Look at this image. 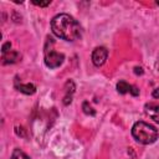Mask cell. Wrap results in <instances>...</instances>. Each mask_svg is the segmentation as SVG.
I'll return each mask as SVG.
<instances>
[{
	"label": "cell",
	"instance_id": "cell-1",
	"mask_svg": "<svg viewBox=\"0 0 159 159\" xmlns=\"http://www.w3.org/2000/svg\"><path fill=\"white\" fill-rule=\"evenodd\" d=\"M51 30L57 37L65 41H75L81 36L80 24L68 14L56 15L51 20Z\"/></svg>",
	"mask_w": 159,
	"mask_h": 159
},
{
	"label": "cell",
	"instance_id": "cell-2",
	"mask_svg": "<svg viewBox=\"0 0 159 159\" xmlns=\"http://www.w3.org/2000/svg\"><path fill=\"white\" fill-rule=\"evenodd\" d=\"M132 135L135 139V142L148 145L154 143L158 139L159 133L154 125L139 120V122H135L134 125L132 127Z\"/></svg>",
	"mask_w": 159,
	"mask_h": 159
},
{
	"label": "cell",
	"instance_id": "cell-3",
	"mask_svg": "<svg viewBox=\"0 0 159 159\" xmlns=\"http://www.w3.org/2000/svg\"><path fill=\"white\" fill-rule=\"evenodd\" d=\"M65 60L63 53L56 52L53 48H45V65L50 68H56L62 65Z\"/></svg>",
	"mask_w": 159,
	"mask_h": 159
},
{
	"label": "cell",
	"instance_id": "cell-4",
	"mask_svg": "<svg viewBox=\"0 0 159 159\" xmlns=\"http://www.w3.org/2000/svg\"><path fill=\"white\" fill-rule=\"evenodd\" d=\"M107 57H108V51H107V48L103 47V46L96 47V48L93 50V52H92V62H93V65L97 66V67L102 66V65L106 62Z\"/></svg>",
	"mask_w": 159,
	"mask_h": 159
},
{
	"label": "cell",
	"instance_id": "cell-5",
	"mask_svg": "<svg viewBox=\"0 0 159 159\" xmlns=\"http://www.w3.org/2000/svg\"><path fill=\"white\" fill-rule=\"evenodd\" d=\"M144 109H145V113H147L155 123L159 124V103H153V102L147 103L145 107H144Z\"/></svg>",
	"mask_w": 159,
	"mask_h": 159
},
{
	"label": "cell",
	"instance_id": "cell-6",
	"mask_svg": "<svg viewBox=\"0 0 159 159\" xmlns=\"http://www.w3.org/2000/svg\"><path fill=\"white\" fill-rule=\"evenodd\" d=\"M75 83L72 81H67L65 86V97H63V103L67 106L72 102V96L75 93Z\"/></svg>",
	"mask_w": 159,
	"mask_h": 159
},
{
	"label": "cell",
	"instance_id": "cell-7",
	"mask_svg": "<svg viewBox=\"0 0 159 159\" xmlns=\"http://www.w3.org/2000/svg\"><path fill=\"white\" fill-rule=\"evenodd\" d=\"M21 58L20 53L17 51H9L7 53H4L2 55V63L4 65H7V63H15L17 62Z\"/></svg>",
	"mask_w": 159,
	"mask_h": 159
},
{
	"label": "cell",
	"instance_id": "cell-8",
	"mask_svg": "<svg viewBox=\"0 0 159 159\" xmlns=\"http://www.w3.org/2000/svg\"><path fill=\"white\" fill-rule=\"evenodd\" d=\"M16 88L20 91V92H22V93H25V94H34L35 92H36V87H35V84H32V83H25V84H16Z\"/></svg>",
	"mask_w": 159,
	"mask_h": 159
},
{
	"label": "cell",
	"instance_id": "cell-9",
	"mask_svg": "<svg viewBox=\"0 0 159 159\" xmlns=\"http://www.w3.org/2000/svg\"><path fill=\"white\" fill-rule=\"evenodd\" d=\"M132 88H133V86L129 84V83H127L125 81H119V82L117 83V91H118V93H120V94H125V93L130 92Z\"/></svg>",
	"mask_w": 159,
	"mask_h": 159
},
{
	"label": "cell",
	"instance_id": "cell-10",
	"mask_svg": "<svg viewBox=\"0 0 159 159\" xmlns=\"http://www.w3.org/2000/svg\"><path fill=\"white\" fill-rule=\"evenodd\" d=\"M11 159H30V157H29L26 153H24L21 149L16 148V149H14V152H12Z\"/></svg>",
	"mask_w": 159,
	"mask_h": 159
},
{
	"label": "cell",
	"instance_id": "cell-11",
	"mask_svg": "<svg viewBox=\"0 0 159 159\" xmlns=\"http://www.w3.org/2000/svg\"><path fill=\"white\" fill-rule=\"evenodd\" d=\"M82 108H83V112H84L86 114H91V116H94V114H96L94 109L88 104V102H84V103L82 104Z\"/></svg>",
	"mask_w": 159,
	"mask_h": 159
},
{
	"label": "cell",
	"instance_id": "cell-12",
	"mask_svg": "<svg viewBox=\"0 0 159 159\" xmlns=\"http://www.w3.org/2000/svg\"><path fill=\"white\" fill-rule=\"evenodd\" d=\"M32 4L34 5H36V6H40V7H45V6H48L50 4H51V1L48 0V1H32Z\"/></svg>",
	"mask_w": 159,
	"mask_h": 159
},
{
	"label": "cell",
	"instance_id": "cell-13",
	"mask_svg": "<svg viewBox=\"0 0 159 159\" xmlns=\"http://www.w3.org/2000/svg\"><path fill=\"white\" fill-rule=\"evenodd\" d=\"M10 48H11V43H10V42H6V43H4V45H2V47H1L2 55H4V53H7L9 51H11Z\"/></svg>",
	"mask_w": 159,
	"mask_h": 159
},
{
	"label": "cell",
	"instance_id": "cell-14",
	"mask_svg": "<svg viewBox=\"0 0 159 159\" xmlns=\"http://www.w3.org/2000/svg\"><path fill=\"white\" fill-rule=\"evenodd\" d=\"M153 97L154 98H159V88H155L153 91Z\"/></svg>",
	"mask_w": 159,
	"mask_h": 159
},
{
	"label": "cell",
	"instance_id": "cell-15",
	"mask_svg": "<svg viewBox=\"0 0 159 159\" xmlns=\"http://www.w3.org/2000/svg\"><path fill=\"white\" fill-rule=\"evenodd\" d=\"M157 68H159V56H158V61H157Z\"/></svg>",
	"mask_w": 159,
	"mask_h": 159
},
{
	"label": "cell",
	"instance_id": "cell-16",
	"mask_svg": "<svg viewBox=\"0 0 159 159\" xmlns=\"http://www.w3.org/2000/svg\"><path fill=\"white\" fill-rule=\"evenodd\" d=\"M157 5H158V6H159V1H157Z\"/></svg>",
	"mask_w": 159,
	"mask_h": 159
}]
</instances>
